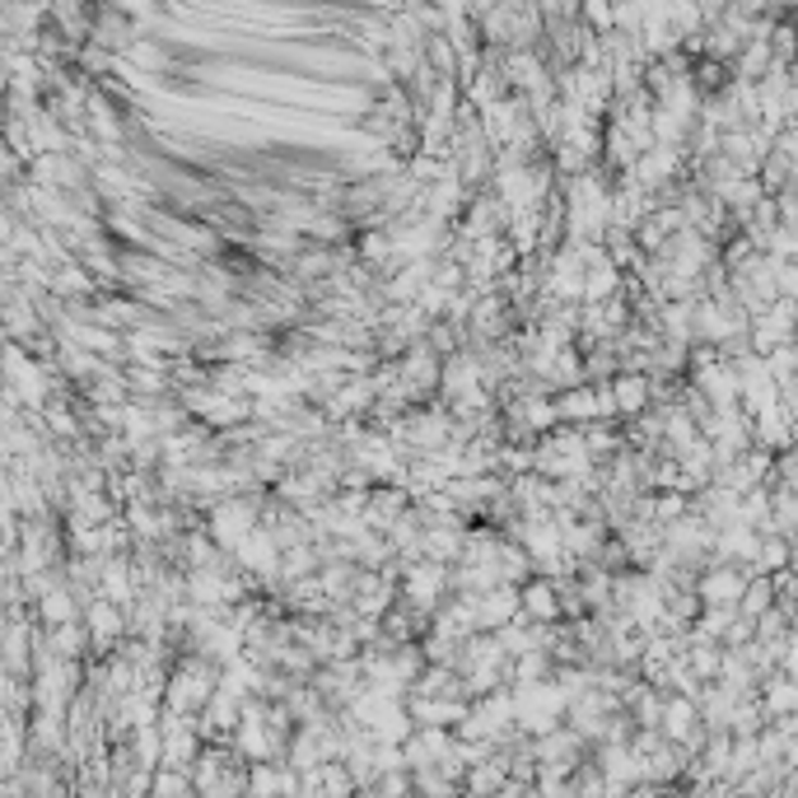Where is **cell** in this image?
<instances>
[{
  "label": "cell",
  "mask_w": 798,
  "mask_h": 798,
  "mask_svg": "<svg viewBox=\"0 0 798 798\" xmlns=\"http://www.w3.org/2000/svg\"><path fill=\"white\" fill-rule=\"evenodd\" d=\"M449 593V565L434 561H412L402 575V598H412L416 607H434V598Z\"/></svg>",
  "instance_id": "3957f363"
},
{
  "label": "cell",
  "mask_w": 798,
  "mask_h": 798,
  "mask_svg": "<svg viewBox=\"0 0 798 798\" xmlns=\"http://www.w3.org/2000/svg\"><path fill=\"white\" fill-rule=\"evenodd\" d=\"M257 524H262V514H257L253 500H224V504L210 510V542L224 547V551H234Z\"/></svg>",
  "instance_id": "6da1fadb"
},
{
  "label": "cell",
  "mask_w": 798,
  "mask_h": 798,
  "mask_svg": "<svg viewBox=\"0 0 798 798\" xmlns=\"http://www.w3.org/2000/svg\"><path fill=\"white\" fill-rule=\"evenodd\" d=\"M561 589L551 579H524V589H518V612H532V616H561Z\"/></svg>",
  "instance_id": "277c9868"
},
{
  "label": "cell",
  "mask_w": 798,
  "mask_h": 798,
  "mask_svg": "<svg viewBox=\"0 0 798 798\" xmlns=\"http://www.w3.org/2000/svg\"><path fill=\"white\" fill-rule=\"evenodd\" d=\"M747 569L742 565H705V575L696 579V598H705V607H733L738 612V598H742V589H747Z\"/></svg>",
  "instance_id": "7a4b0ae2"
},
{
  "label": "cell",
  "mask_w": 798,
  "mask_h": 798,
  "mask_svg": "<svg viewBox=\"0 0 798 798\" xmlns=\"http://www.w3.org/2000/svg\"><path fill=\"white\" fill-rule=\"evenodd\" d=\"M616 412H644L649 406V373H616L607 383Z\"/></svg>",
  "instance_id": "5b68a950"
}]
</instances>
